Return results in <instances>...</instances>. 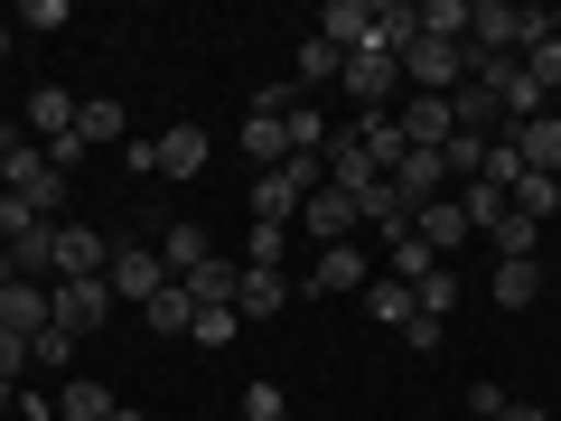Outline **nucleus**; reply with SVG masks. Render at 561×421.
I'll return each instance as SVG.
<instances>
[{
	"label": "nucleus",
	"mask_w": 561,
	"mask_h": 421,
	"mask_svg": "<svg viewBox=\"0 0 561 421\" xmlns=\"http://www.w3.org/2000/svg\"><path fill=\"white\" fill-rule=\"evenodd\" d=\"M76 140H84V150H113V140H131V113H122V103H84Z\"/></svg>",
	"instance_id": "nucleus-26"
},
{
	"label": "nucleus",
	"mask_w": 561,
	"mask_h": 421,
	"mask_svg": "<svg viewBox=\"0 0 561 421\" xmlns=\"http://www.w3.org/2000/svg\"><path fill=\"white\" fill-rule=\"evenodd\" d=\"M515 216L552 225V216H561V179H534V169H524V187H515Z\"/></svg>",
	"instance_id": "nucleus-35"
},
{
	"label": "nucleus",
	"mask_w": 561,
	"mask_h": 421,
	"mask_svg": "<svg viewBox=\"0 0 561 421\" xmlns=\"http://www.w3.org/2000/svg\"><path fill=\"white\" fill-rule=\"evenodd\" d=\"M365 319H375V328H412V281L375 272V281H365Z\"/></svg>",
	"instance_id": "nucleus-21"
},
{
	"label": "nucleus",
	"mask_w": 561,
	"mask_h": 421,
	"mask_svg": "<svg viewBox=\"0 0 561 421\" xmlns=\"http://www.w3.org/2000/svg\"><path fill=\"white\" fill-rule=\"evenodd\" d=\"M0 169H10V197H28L47 225H57V187L66 179H57V160H47L38 140H28V132H0Z\"/></svg>",
	"instance_id": "nucleus-2"
},
{
	"label": "nucleus",
	"mask_w": 561,
	"mask_h": 421,
	"mask_svg": "<svg viewBox=\"0 0 561 421\" xmlns=\"http://www.w3.org/2000/svg\"><path fill=\"white\" fill-rule=\"evenodd\" d=\"M10 375H28V338H10V328H0V384Z\"/></svg>",
	"instance_id": "nucleus-40"
},
{
	"label": "nucleus",
	"mask_w": 561,
	"mask_h": 421,
	"mask_svg": "<svg viewBox=\"0 0 561 421\" xmlns=\"http://www.w3.org/2000/svg\"><path fill=\"white\" fill-rule=\"evenodd\" d=\"M10 38H20V29H10V20H0V57H10Z\"/></svg>",
	"instance_id": "nucleus-42"
},
{
	"label": "nucleus",
	"mask_w": 561,
	"mask_h": 421,
	"mask_svg": "<svg viewBox=\"0 0 561 421\" xmlns=\"http://www.w3.org/2000/svg\"><path fill=\"white\" fill-rule=\"evenodd\" d=\"M524 76H534L542 94H561V38H542V47H524Z\"/></svg>",
	"instance_id": "nucleus-38"
},
{
	"label": "nucleus",
	"mask_w": 561,
	"mask_h": 421,
	"mask_svg": "<svg viewBox=\"0 0 561 421\" xmlns=\"http://www.w3.org/2000/svg\"><path fill=\"white\" fill-rule=\"evenodd\" d=\"M552 38H561V0H552Z\"/></svg>",
	"instance_id": "nucleus-45"
},
{
	"label": "nucleus",
	"mask_w": 561,
	"mask_h": 421,
	"mask_svg": "<svg viewBox=\"0 0 561 421\" xmlns=\"http://www.w3.org/2000/svg\"><path fill=\"white\" fill-rule=\"evenodd\" d=\"M280 300H290V281H280V272H243V291H234V309H243V328H262V319H280Z\"/></svg>",
	"instance_id": "nucleus-23"
},
{
	"label": "nucleus",
	"mask_w": 561,
	"mask_h": 421,
	"mask_svg": "<svg viewBox=\"0 0 561 421\" xmlns=\"http://www.w3.org/2000/svg\"><path fill=\"white\" fill-rule=\"evenodd\" d=\"M206 253H216V243H206V225H169V235H160V262H169V281H187Z\"/></svg>",
	"instance_id": "nucleus-27"
},
{
	"label": "nucleus",
	"mask_w": 561,
	"mask_h": 421,
	"mask_svg": "<svg viewBox=\"0 0 561 421\" xmlns=\"http://www.w3.org/2000/svg\"><path fill=\"white\" fill-rule=\"evenodd\" d=\"M365 281H375V272H365L356 243H328V253L309 262V291H319V300H346V291H365Z\"/></svg>",
	"instance_id": "nucleus-11"
},
{
	"label": "nucleus",
	"mask_w": 561,
	"mask_h": 421,
	"mask_svg": "<svg viewBox=\"0 0 561 421\" xmlns=\"http://www.w3.org/2000/svg\"><path fill=\"white\" fill-rule=\"evenodd\" d=\"M113 412H122V402L103 394L94 375H66V384H57V421H113Z\"/></svg>",
	"instance_id": "nucleus-20"
},
{
	"label": "nucleus",
	"mask_w": 561,
	"mask_h": 421,
	"mask_svg": "<svg viewBox=\"0 0 561 421\" xmlns=\"http://www.w3.org/2000/svg\"><path fill=\"white\" fill-rule=\"evenodd\" d=\"M356 216H365V225H375V235H383V243H402V235H412V216H421V206H412V197H402V187H393V179H383V187H365V206H356Z\"/></svg>",
	"instance_id": "nucleus-16"
},
{
	"label": "nucleus",
	"mask_w": 561,
	"mask_h": 421,
	"mask_svg": "<svg viewBox=\"0 0 561 421\" xmlns=\"http://www.w3.org/2000/svg\"><path fill=\"white\" fill-rule=\"evenodd\" d=\"M319 38L337 47V57H356V47L375 38V0H328V10H319Z\"/></svg>",
	"instance_id": "nucleus-13"
},
{
	"label": "nucleus",
	"mask_w": 561,
	"mask_h": 421,
	"mask_svg": "<svg viewBox=\"0 0 561 421\" xmlns=\"http://www.w3.org/2000/svg\"><path fill=\"white\" fill-rule=\"evenodd\" d=\"M140 328H160V338H187V328H197V300H187V281H169L160 300L140 309Z\"/></svg>",
	"instance_id": "nucleus-25"
},
{
	"label": "nucleus",
	"mask_w": 561,
	"mask_h": 421,
	"mask_svg": "<svg viewBox=\"0 0 561 421\" xmlns=\"http://www.w3.org/2000/svg\"><path fill=\"white\" fill-rule=\"evenodd\" d=\"M515 160L534 169V179H561V113H534V122H515Z\"/></svg>",
	"instance_id": "nucleus-10"
},
{
	"label": "nucleus",
	"mask_w": 561,
	"mask_h": 421,
	"mask_svg": "<svg viewBox=\"0 0 561 421\" xmlns=\"http://www.w3.org/2000/svg\"><path fill=\"white\" fill-rule=\"evenodd\" d=\"M197 169H206V132H197V122L160 132V179H197Z\"/></svg>",
	"instance_id": "nucleus-24"
},
{
	"label": "nucleus",
	"mask_w": 561,
	"mask_h": 421,
	"mask_svg": "<svg viewBox=\"0 0 561 421\" xmlns=\"http://www.w3.org/2000/svg\"><path fill=\"white\" fill-rule=\"evenodd\" d=\"M234 262H243V272H280V225H253Z\"/></svg>",
	"instance_id": "nucleus-37"
},
{
	"label": "nucleus",
	"mask_w": 561,
	"mask_h": 421,
	"mask_svg": "<svg viewBox=\"0 0 561 421\" xmlns=\"http://www.w3.org/2000/svg\"><path fill=\"white\" fill-rule=\"evenodd\" d=\"M402 84L449 103V94L468 84V47H440V38H421V29H412V47H402Z\"/></svg>",
	"instance_id": "nucleus-3"
},
{
	"label": "nucleus",
	"mask_w": 561,
	"mask_h": 421,
	"mask_svg": "<svg viewBox=\"0 0 561 421\" xmlns=\"http://www.w3.org/2000/svg\"><path fill=\"white\" fill-rule=\"evenodd\" d=\"M365 47H383V57H402V47H412V0H375V38ZM356 47V57H365Z\"/></svg>",
	"instance_id": "nucleus-30"
},
{
	"label": "nucleus",
	"mask_w": 561,
	"mask_h": 421,
	"mask_svg": "<svg viewBox=\"0 0 561 421\" xmlns=\"http://www.w3.org/2000/svg\"><path fill=\"white\" fill-rule=\"evenodd\" d=\"M449 197H459V216H468V235H496V225H505V206H515V197H505L496 179H468V187H449Z\"/></svg>",
	"instance_id": "nucleus-19"
},
{
	"label": "nucleus",
	"mask_w": 561,
	"mask_h": 421,
	"mask_svg": "<svg viewBox=\"0 0 561 421\" xmlns=\"http://www.w3.org/2000/svg\"><path fill=\"white\" fill-rule=\"evenodd\" d=\"M113 291H103V281H57V291H47V328H66V338H84V328H103L113 319Z\"/></svg>",
	"instance_id": "nucleus-6"
},
{
	"label": "nucleus",
	"mask_w": 561,
	"mask_h": 421,
	"mask_svg": "<svg viewBox=\"0 0 561 421\" xmlns=\"http://www.w3.org/2000/svg\"><path fill=\"white\" fill-rule=\"evenodd\" d=\"M412 235L431 243V253H459V243H468V216H459V197H431V206L412 216Z\"/></svg>",
	"instance_id": "nucleus-18"
},
{
	"label": "nucleus",
	"mask_w": 561,
	"mask_h": 421,
	"mask_svg": "<svg viewBox=\"0 0 561 421\" xmlns=\"http://www.w3.org/2000/svg\"><path fill=\"white\" fill-rule=\"evenodd\" d=\"M449 309H459V272L440 262L431 281H412V319H440V328H449Z\"/></svg>",
	"instance_id": "nucleus-29"
},
{
	"label": "nucleus",
	"mask_w": 561,
	"mask_h": 421,
	"mask_svg": "<svg viewBox=\"0 0 561 421\" xmlns=\"http://www.w3.org/2000/svg\"><path fill=\"white\" fill-rule=\"evenodd\" d=\"M76 113H84V103H76V94H57V84H38V94H28V103H20V132H28V140H38V150H57V140H66V132H76Z\"/></svg>",
	"instance_id": "nucleus-7"
},
{
	"label": "nucleus",
	"mask_w": 561,
	"mask_h": 421,
	"mask_svg": "<svg viewBox=\"0 0 561 421\" xmlns=\"http://www.w3.org/2000/svg\"><path fill=\"white\" fill-rule=\"evenodd\" d=\"M309 187H328V160H280L253 179V225H300Z\"/></svg>",
	"instance_id": "nucleus-1"
},
{
	"label": "nucleus",
	"mask_w": 561,
	"mask_h": 421,
	"mask_svg": "<svg viewBox=\"0 0 561 421\" xmlns=\"http://www.w3.org/2000/svg\"><path fill=\"white\" fill-rule=\"evenodd\" d=\"M243 160H253V169H280V160H290V132H280V113H262V103L243 113Z\"/></svg>",
	"instance_id": "nucleus-17"
},
{
	"label": "nucleus",
	"mask_w": 561,
	"mask_h": 421,
	"mask_svg": "<svg viewBox=\"0 0 561 421\" xmlns=\"http://www.w3.org/2000/svg\"><path fill=\"white\" fill-rule=\"evenodd\" d=\"M328 187H346L356 206H365V187H383V169L365 160V140H356V132H337V140H328Z\"/></svg>",
	"instance_id": "nucleus-12"
},
{
	"label": "nucleus",
	"mask_w": 561,
	"mask_h": 421,
	"mask_svg": "<svg viewBox=\"0 0 561 421\" xmlns=\"http://www.w3.org/2000/svg\"><path fill=\"white\" fill-rule=\"evenodd\" d=\"M290 402H280V384H243V412L234 421H280Z\"/></svg>",
	"instance_id": "nucleus-39"
},
{
	"label": "nucleus",
	"mask_w": 561,
	"mask_h": 421,
	"mask_svg": "<svg viewBox=\"0 0 561 421\" xmlns=\"http://www.w3.org/2000/svg\"><path fill=\"white\" fill-rule=\"evenodd\" d=\"M103 291H113L122 309H150L169 291V262L160 253H140V243H113V262H103Z\"/></svg>",
	"instance_id": "nucleus-5"
},
{
	"label": "nucleus",
	"mask_w": 561,
	"mask_h": 421,
	"mask_svg": "<svg viewBox=\"0 0 561 421\" xmlns=\"http://www.w3.org/2000/svg\"><path fill=\"white\" fill-rule=\"evenodd\" d=\"M534 253H542V225L505 206V225H496V262H534Z\"/></svg>",
	"instance_id": "nucleus-33"
},
{
	"label": "nucleus",
	"mask_w": 561,
	"mask_h": 421,
	"mask_svg": "<svg viewBox=\"0 0 561 421\" xmlns=\"http://www.w3.org/2000/svg\"><path fill=\"white\" fill-rule=\"evenodd\" d=\"M187 338H197V346H234V338H243V309H234V300H206Z\"/></svg>",
	"instance_id": "nucleus-34"
},
{
	"label": "nucleus",
	"mask_w": 561,
	"mask_h": 421,
	"mask_svg": "<svg viewBox=\"0 0 561 421\" xmlns=\"http://www.w3.org/2000/svg\"><path fill=\"white\" fill-rule=\"evenodd\" d=\"M542 300V262H496V309H534Z\"/></svg>",
	"instance_id": "nucleus-31"
},
{
	"label": "nucleus",
	"mask_w": 561,
	"mask_h": 421,
	"mask_svg": "<svg viewBox=\"0 0 561 421\" xmlns=\"http://www.w3.org/2000/svg\"><path fill=\"white\" fill-rule=\"evenodd\" d=\"M113 421H150V412H131V402H122V412H113Z\"/></svg>",
	"instance_id": "nucleus-43"
},
{
	"label": "nucleus",
	"mask_w": 561,
	"mask_h": 421,
	"mask_svg": "<svg viewBox=\"0 0 561 421\" xmlns=\"http://www.w3.org/2000/svg\"><path fill=\"white\" fill-rule=\"evenodd\" d=\"M346 103L356 113H402V57H383V47H365V57H346Z\"/></svg>",
	"instance_id": "nucleus-4"
},
{
	"label": "nucleus",
	"mask_w": 561,
	"mask_h": 421,
	"mask_svg": "<svg viewBox=\"0 0 561 421\" xmlns=\"http://www.w3.org/2000/svg\"><path fill=\"white\" fill-rule=\"evenodd\" d=\"M103 262H113V243L94 235V225H57V281H103ZM47 281V291H57Z\"/></svg>",
	"instance_id": "nucleus-9"
},
{
	"label": "nucleus",
	"mask_w": 561,
	"mask_h": 421,
	"mask_svg": "<svg viewBox=\"0 0 561 421\" xmlns=\"http://www.w3.org/2000/svg\"><path fill=\"white\" fill-rule=\"evenodd\" d=\"M28 365H47V375H66V365H76V338H66V328H38V338H28Z\"/></svg>",
	"instance_id": "nucleus-36"
},
{
	"label": "nucleus",
	"mask_w": 561,
	"mask_h": 421,
	"mask_svg": "<svg viewBox=\"0 0 561 421\" xmlns=\"http://www.w3.org/2000/svg\"><path fill=\"white\" fill-rule=\"evenodd\" d=\"M0 328L10 338H38L47 328V281H0Z\"/></svg>",
	"instance_id": "nucleus-15"
},
{
	"label": "nucleus",
	"mask_w": 561,
	"mask_h": 421,
	"mask_svg": "<svg viewBox=\"0 0 561 421\" xmlns=\"http://www.w3.org/2000/svg\"><path fill=\"white\" fill-rule=\"evenodd\" d=\"M300 225H309V235H319V253H328V243H356V197H346V187H309V206H300Z\"/></svg>",
	"instance_id": "nucleus-8"
},
{
	"label": "nucleus",
	"mask_w": 561,
	"mask_h": 421,
	"mask_svg": "<svg viewBox=\"0 0 561 421\" xmlns=\"http://www.w3.org/2000/svg\"><path fill=\"white\" fill-rule=\"evenodd\" d=\"M496 421H552V412H534V402H505V412Z\"/></svg>",
	"instance_id": "nucleus-41"
},
{
	"label": "nucleus",
	"mask_w": 561,
	"mask_h": 421,
	"mask_svg": "<svg viewBox=\"0 0 561 421\" xmlns=\"http://www.w3.org/2000/svg\"><path fill=\"white\" fill-rule=\"evenodd\" d=\"M552 421H561V412H552Z\"/></svg>",
	"instance_id": "nucleus-47"
},
{
	"label": "nucleus",
	"mask_w": 561,
	"mask_h": 421,
	"mask_svg": "<svg viewBox=\"0 0 561 421\" xmlns=\"http://www.w3.org/2000/svg\"><path fill=\"white\" fill-rule=\"evenodd\" d=\"M383 272H393V281H431V272H440V253H431L421 235H402V243H383Z\"/></svg>",
	"instance_id": "nucleus-32"
},
{
	"label": "nucleus",
	"mask_w": 561,
	"mask_h": 421,
	"mask_svg": "<svg viewBox=\"0 0 561 421\" xmlns=\"http://www.w3.org/2000/svg\"><path fill=\"white\" fill-rule=\"evenodd\" d=\"M337 76H346V57H337L328 38H319V29H309V38H300V66H290V84L309 94V84H337Z\"/></svg>",
	"instance_id": "nucleus-28"
},
{
	"label": "nucleus",
	"mask_w": 561,
	"mask_h": 421,
	"mask_svg": "<svg viewBox=\"0 0 561 421\" xmlns=\"http://www.w3.org/2000/svg\"><path fill=\"white\" fill-rule=\"evenodd\" d=\"M542 243H561V216H552V225H542Z\"/></svg>",
	"instance_id": "nucleus-44"
},
{
	"label": "nucleus",
	"mask_w": 561,
	"mask_h": 421,
	"mask_svg": "<svg viewBox=\"0 0 561 421\" xmlns=\"http://www.w3.org/2000/svg\"><path fill=\"white\" fill-rule=\"evenodd\" d=\"M383 179H393V187H402V197H412V206L449 197V169H440V150H402V160L383 169Z\"/></svg>",
	"instance_id": "nucleus-14"
},
{
	"label": "nucleus",
	"mask_w": 561,
	"mask_h": 421,
	"mask_svg": "<svg viewBox=\"0 0 561 421\" xmlns=\"http://www.w3.org/2000/svg\"><path fill=\"white\" fill-rule=\"evenodd\" d=\"M234 291H243V262H234V253H206L197 272H187V300H197V309H206V300H234Z\"/></svg>",
	"instance_id": "nucleus-22"
},
{
	"label": "nucleus",
	"mask_w": 561,
	"mask_h": 421,
	"mask_svg": "<svg viewBox=\"0 0 561 421\" xmlns=\"http://www.w3.org/2000/svg\"><path fill=\"white\" fill-rule=\"evenodd\" d=\"M280 421H300V412H280Z\"/></svg>",
	"instance_id": "nucleus-46"
}]
</instances>
